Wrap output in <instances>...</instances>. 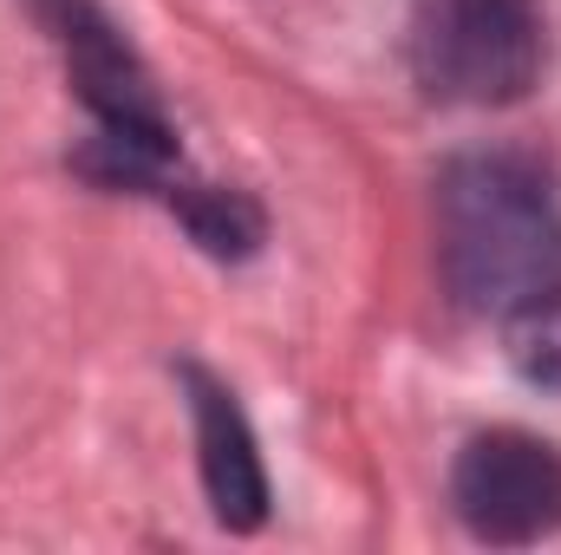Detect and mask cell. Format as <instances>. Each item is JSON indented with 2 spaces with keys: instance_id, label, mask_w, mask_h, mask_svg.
Returning a JSON list of instances; mask_svg holds the SVG:
<instances>
[{
  "instance_id": "obj_1",
  "label": "cell",
  "mask_w": 561,
  "mask_h": 555,
  "mask_svg": "<svg viewBox=\"0 0 561 555\" xmlns=\"http://www.w3.org/2000/svg\"><path fill=\"white\" fill-rule=\"evenodd\" d=\"M437 269L483 320H516L561 294V196L510 150L457 157L437 177Z\"/></svg>"
},
{
  "instance_id": "obj_2",
  "label": "cell",
  "mask_w": 561,
  "mask_h": 555,
  "mask_svg": "<svg viewBox=\"0 0 561 555\" xmlns=\"http://www.w3.org/2000/svg\"><path fill=\"white\" fill-rule=\"evenodd\" d=\"M405 59L424 99L496 112L529 99L542 79V7L536 0H419Z\"/></svg>"
},
{
  "instance_id": "obj_3",
  "label": "cell",
  "mask_w": 561,
  "mask_h": 555,
  "mask_svg": "<svg viewBox=\"0 0 561 555\" xmlns=\"http://www.w3.org/2000/svg\"><path fill=\"white\" fill-rule=\"evenodd\" d=\"M450 510L490 550H529L561 530V451L529 431H477L450 464Z\"/></svg>"
},
{
  "instance_id": "obj_4",
  "label": "cell",
  "mask_w": 561,
  "mask_h": 555,
  "mask_svg": "<svg viewBox=\"0 0 561 555\" xmlns=\"http://www.w3.org/2000/svg\"><path fill=\"white\" fill-rule=\"evenodd\" d=\"M183 393L196 418V464H203V490L222 530H262L268 517V471L255 451V431L236 406V393L222 380H209L203 366H183Z\"/></svg>"
},
{
  "instance_id": "obj_5",
  "label": "cell",
  "mask_w": 561,
  "mask_h": 555,
  "mask_svg": "<svg viewBox=\"0 0 561 555\" xmlns=\"http://www.w3.org/2000/svg\"><path fill=\"white\" fill-rule=\"evenodd\" d=\"M170 203L183 209V223H190V236L209 249V256H249L255 242H262V216H255V203L249 196H236V190H170Z\"/></svg>"
},
{
  "instance_id": "obj_6",
  "label": "cell",
  "mask_w": 561,
  "mask_h": 555,
  "mask_svg": "<svg viewBox=\"0 0 561 555\" xmlns=\"http://www.w3.org/2000/svg\"><path fill=\"white\" fill-rule=\"evenodd\" d=\"M503 333H510L516 373L536 380V386H549V393H561V294L542 301V307H529V314H516V320H503Z\"/></svg>"
}]
</instances>
